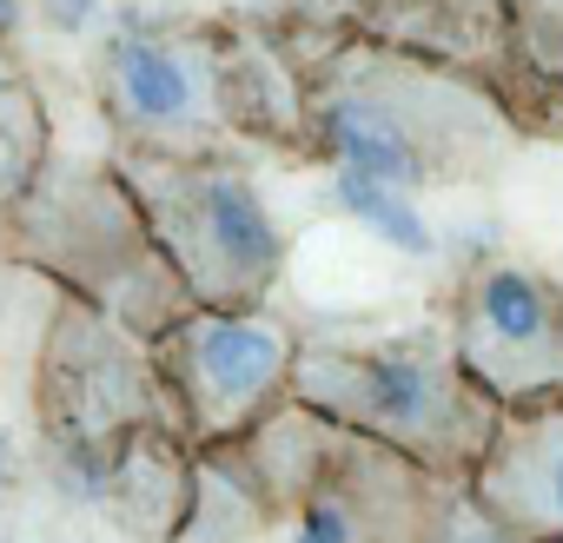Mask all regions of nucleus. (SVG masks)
<instances>
[{
  "mask_svg": "<svg viewBox=\"0 0 563 543\" xmlns=\"http://www.w3.org/2000/svg\"><path fill=\"white\" fill-rule=\"evenodd\" d=\"M299 146L372 192L424 199L497 179L517 153V126L477 80L411 47L345 41L306 67Z\"/></svg>",
  "mask_w": 563,
  "mask_h": 543,
  "instance_id": "obj_1",
  "label": "nucleus"
},
{
  "mask_svg": "<svg viewBox=\"0 0 563 543\" xmlns=\"http://www.w3.org/2000/svg\"><path fill=\"white\" fill-rule=\"evenodd\" d=\"M292 405L411 457L431 477H471L504 424V405L464 372L444 319L378 339H299Z\"/></svg>",
  "mask_w": 563,
  "mask_h": 543,
  "instance_id": "obj_2",
  "label": "nucleus"
},
{
  "mask_svg": "<svg viewBox=\"0 0 563 543\" xmlns=\"http://www.w3.org/2000/svg\"><path fill=\"white\" fill-rule=\"evenodd\" d=\"M225 451L252 464L239 484L278 543H424L438 477L292 398Z\"/></svg>",
  "mask_w": 563,
  "mask_h": 543,
  "instance_id": "obj_3",
  "label": "nucleus"
},
{
  "mask_svg": "<svg viewBox=\"0 0 563 543\" xmlns=\"http://www.w3.org/2000/svg\"><path fill=\"white\" fill-rule=\"evenodd\" d=\"M0 225H8V252L41 286L146 339L192 306L113 159H47L41 179L0 212Z\"/></svg>",
  "mask_w": 563,
  "mask_h": 543,
  "instance_id": "obj_4",
  "label": "nucleus"
},
{
  "mask_svg": "<svg viewBox=\"0 0 563 543\" xmlns=\"http://www.w3.org/2000/svg\"><path fill=\"white\" fill-rule=\"evenodd\" d=\"M107 159L192 306H272L286 279V225L232 146H113Z\"/></svg>",
  "mask_w": 563,
  "mask_h": 543,
  "instance_id": "obj_5",
  "label": "nucleus"
},
{
  "mask_svg": "<svg viewBox=\"0 0 563 543\" xmlns=\"http://www.w3.org/2000/svg\"><path fill=\"white\" fill-rule=\"evenodd\" d=\"M27 411L54 457H107L140 431H179L153 365V339L60 292L41 312Z\"/></svg>",
  "mask_w": 563,
  "mask_h": 543,
  "instance_id": "obj_6",
  "label": "nucleus"
},
{
  "mask_svg": "<svg viewBox=\"0 0 563 543\" xmlns=\"http://www.w3.org/2000/svg\"><path fill=\"white\" fill-rule=\"evenodd\" d=\"M299 332L272 306H186L153 332V365L192 451L252 437L292 398Z\"/></svg>",
  "mask_w": 563,
  "mask_h": 543,
  "instance_id": "obj_7",
  "label": "nucleus"
},
{
  "mask_svg": "<svg viewBox=\"0 0 563 543\" xmlns=\"http://www.w3.org/2000/svg\"><path fill=\"white\" fill-rule=\"evenodd\" d=\"M93 93L120 146L199 153L239 146L232 126V34L113 27L93 54Z\"/></svg>",
  "mask_w": 563,
  "mask_h": 543,
  "instance_id": "obj_8",
  "label": "nucleus"
},
{
  "mask_svg": "<svg viewBox=\"0 0 563 543\" xmlns=\"http://www.w3.org/2000/svg\"><path fill=\"white\" fill-rule=\"evenodd\" d=\"M444 325L464 372L504 411L563 398V286L530 258H510V252L471 258L457 272Z\"/></svg>",
  "mask_w": 563,
  "mask_h": 543,
  "instance_id": "obj_9",
  "label": "nucleus"
},
{
  "mask_svg": "<svg viewBox=\"0 0 563 543\" xmlns=\"http://www.w3.org/2000/svg\"><path fill=\"white\" fill-rule=\"evenodd\" d=\"M471 490L523 543H563V398L504 411L490 451L471 470Z\"/></svg>",
  "mask_w": 563,
  "mask_h": 543,
  "instance_id": "obj_10",
  "label": "nucleus"
},
{
  "mask_svg": "<svg viewBox=\"0 0 563 543\" xmlns=\"http://www.w3.org/2000/svg\"><path fill=\"white\" fill-rule=\"evenodd\" d=\"M47 159H54V113L34 74L14 60V47H0V212L41 179Z\"/></svg>",
  "mask_w": 563,
  "mask_h": 543,
  "instance_id": "obj_11",
  "label": "nucleus"
},
{
  "mask_svg": "<svg viewBox=\"0 0 563 543\" xmlns=\"http://www.w3.org/2000/svg\"><path fill=\"white\" fill-rule=\"evenodd\" d=\"M424 543H523V536L477 503L471 477H438V497H431V517H424Z\"/></svg>",
  "mask_w": 563,
  "mask_h": 543,
  "instance_id": "obj_12",
  "label": "nucleus"
},
{
  "mask_svg": "<svg viewBox=\"0 0 563 543\" xmlns=\"http://www.w3.org/2000/svg\"><path fill=\"white\" fill-rule=\"evenodd\" d=\"M54 41H93L113 21V0H21Z\"/></svg>",
  "mask_w": 563,
  "mask_h": 543,
  "instance_id": "obj_13",
  "label": "nucleus"
},
{
  "mask_svg": "<svg viewBox=\"0 0 563 543\" xmlns=\"http://www.w3.org/2000/svg\"><path fill=\"white\" fill-rule=\"evenodd\" d=\"M27 286H41L34 272L8 252V225H0V339H8V325H14V306H21V292Z\"/></svg>",
  "mask_w": 563,
  "mask_h": 543,
  "instance_id": "obj_14",
  "label": "nucleus"
}]
</instances>
